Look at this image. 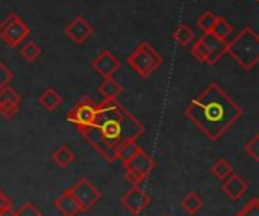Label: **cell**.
<instances>
[{
    "label": "cell",
    "mask_w": 259,
    "mask_h": 216,
    "mask_svg": "<svg viewBox=\"0 0 259 216\" xmlns=\"http://www.w3.org/2000/svg\"><path fill=\"white\" fill-rule=\"evenodd\" d=\"M53 206L56 207V210L62 216H76L80 213V206L77 204V201L73 198V195L70 194V191H64L55 201Z\"/></svg>",
    "instance_id": "cell-15"
},
{
    "label": "cell",
    "mask_w": 259,
    "mask_h": 216,
    "mask_svg": "<svg viewBox=\"0 0 259 216\" xmlns=\"http://www.w3.org/2000/svg\"><path fill=\"white\" fill-rule=\"evenodd\" d=\"M215 20H217V15L211 11H206L197 18V26L203 30V33H211L215 24Z\"/></svg>",
    "instance_id": "cell-25"
},
{
    "label": "cell",
    "mask_w": 259,
    "mask_h": 216,
    "mask_svg": "<svg viewBox=\"0 0 259 216\" xmlns=\"http://www.w3.org/2000/svg\"><path fill=\"white\" fill-rule=\"evenodd\" d=\"M184 114L208 139L219 141L243 117V109L217 82H211Z\"/></svg>",
    "instance_id": "cell-2"
},
{
    "label": "cell",
    "mask_w": 259,
    "mask_h": 216,
    "mask_svg": "<svg viewBox=\"0 0 259 216\" xmlns=\"http://www.w3.org/2000/svg\"><path fill=\"white\" fill-rule=\"evenodd\" d=\"M232 30H234L232 24H231L226 18H223V17H220V15H217L215 24H214V27H212V32H211V33H214V35H215L217 38H220V39H226V38L232 33Z\"/></svg>",
    "instance_id": "cell-24"
},
{
    "label": "cell",
    "mask_w": 259,
    "mask_h": 216,
    "mask_svg": "<svg viewBox=\"0 0 259 216\" xmlns=\"http://www.w3.org/2000/svg\"><path fill=\"white\" fill-rule=\"evenodd\" d=\"M96 111H97V104L88 97L85 95L68 114H67V120L74 124L77 127L79 132L85 130L87 127L91 126V123L94 121L96 117Z\"/></svg>",
    "instance_id": "cell-8"
},
{
    "label": "cell",
    "mask_w": 259,
    "mask_h": 216,
    "mask_svg": "<svg viewBox=\"0 0 259 216\" xmlns=\"http://www.w3.org/2000/svg\"><path fill=\"white\" fill-rule=\"evenodd\" d=\"M0 216H15V210L12 209V206H9L3 212H0Z\"/></svg>",
    "instance_id": "cell-31"
},
{
    "label": "cell",
    "mask_w": 259,
    "mask_h": 216,
    "mask_svg": "<svg viewBox=\"0 0 259 216\" xmlns=\"http://www.w3.org/2000/svg\"><path fill=\"white\" fill-rule=\"evenodd\" d=\"M21 104L20 94L9 85L0 89V115L6 120H11L17 115Z\"/></svg>",
    "instance_id": "cell-10"
},
{
    "label": "cell",
    "mask_w": 259,
    "mask_h": 216,
    "mask_svg": "<svg viewBox=\"0 0 259 216\" xmlns=\"http://www.w3.org/2000/svg\"><path fill=\"white\" fill-rule=\"evenodd\" d=\"M226 53L246 71L255 68L259 62V36L252 27H244L228 42Z\"/></svg>",
    "instance_id": "cell-3"
},
{
    "label": "cell",
    "mask_w": 259,
    "mask_h": 216,
    "mask_svg": "<svg viewBox=\"0 0 259 216\" xmlns=\"http://www.w3.org/2000/svg\"><path fill=\"white\" fill-rule=\"evenodd\" d=\"M38 103L49 112L56 111L61 104H62V97L58 94V91H55L53 88H47L39 97H38Z\"/></svg>",
    "instance_id": "cell-16"
},
{
    "label": "cell",
    "mask_w": 259,
    "mask_h": 216,
    "mask_svg": "<svg viewBox=\"0 0 259 216\" xmlns=\"http://www.w3.org/2000/svg\"><path fill=\"white\" fill-rule=\"evenodd\" d=\"M20 55L26 62H35L41 56V47L35 41H26L20 47Z\"/></svg>",
    "instance_id": "cell-23"
},
{
    "label": "cell",
    "mask_w": 259,
    "mask_h": 216,
    "mask_svg": "<svg viewBox=\"0 0 259 216\" xmlns=\"http://www.w3.org/2000/svg\"><path fill=\"white\" fill-rule=\"evenodd\" d=\"M99 92L105 97V100H115L123 92V86L114 77H108L100 83Z\"/></svg>",
    "instance_id": "cell-17"
},
{
    "label": "cell",
    "mask_w": 259,
    "mask_h": 216,
    "mask_svg": "<svg viewBox=\"0 0 259 216\" xmlns=\"http://www.w3.org/2000/svg\"><path fill=\"white\" fill-rule=\"evenodd\" d=\"M144 126L117 100L97 104L94 121L80 132L83 139L109 164L117 160V150L126 141H137Z\"/></svg>",
    "instance_id": "cell-1"
},
{
    "label": "cell",
    "mask_w": 259,
    "mask_h": 216,
    "mask_svg": "<svg viewBox=\"0 0 259 216\" xmlns=\"http://www.w3.org/2000/svg\"><path fill=\"white\" fill-rule=\"evenodd\" d=\"M155 167H156V162L153 160V157L147 154L144 150H141L137 156H134L131 160L124 164V171L134 173L143 180H146L147 176L155 170Z\"/></svg>",
    "instance_id": "cell-13"
},
{
    "label": "cell",
    "mask_w": 259,
    "mask_h": 216,
    "mask_svg": "<svg viewBox=\"0 0 259 216\" xmlns=\"http://www.w3.org/2000/svg\"><path fill=\"white\" fill-rule=\"evenodd\" d=\"M173 39H175L179 45L187 47L188 44H191V42L194 41V32H193V29H191L188 24L182 23V24H179V26L176 27V30L173 32Z\"/></svg>",
    "instance_id": "cell-20"
},
{
    "label": "cell",
    "mask_w": 259,
    "mask_h": 216,
    "mask_svg": "<svg viewBox=\"0 0 259 216\" xmlns=\"http://www.w3.org/2000/svg\"><path fill=\"white\" fill-rule=\"evenodd\" d=\"M190 216H191V215H190Z\"/></svg>",
    "instance_id": "cell-33"
},
{
    "label": "cell",
    "mask_w": 259,
    "mask_h": 216,
    "mask_svg": "<svg viewBox=\"0 0 259 216\" xmlns=\"http://www.w3.org/2000/svg\"><path fill=\"white\" fill-rule=\"evenodd\" d=\"M244 151L253 159V160H259V135L256 133L250 141H247L246 147H244Z\"/></svg>",
    "instance_id": "cell-27"
},
{
    "label": "cell",
    "mask_w": 259,
    "mask_h": 216,
    "mask_svg": "<svg viewBox=\"0 0 259 216\" xmlns=\"http://www.w3.org/2000/svg\"><path fill=\"white\" fill-rule=\"evenodd\" d=\"M143 148L137 144V141H126L124 144H121L117 150V160H121V164L124 165L127 160H131L134 156H137Z\"/></svg>",
    "instance_id": "cell-19"
},
{
    "label": "cell",
    "mask_w": 259,
    "mask_h": 216,
    "mask_svg": "<svg viewBox=\"0 0 259 216\" xmlns=\"http://www.w3.org/2000/svg\"><path fill=\"white\" fill-rule=\"evenodd\" d=\"M126 62L135 73H138V76L147 79L164 64V58L153 48L150 42L143 41L127 56Z\"/></svg>",
    "instance_id": "cell-4"
},
{
    "label": "cell",
    "mask_w": 259,
    "mask_h": 216,
    "mask_svg": "<svg viewBox=\"0 0 259 216\" xmlns=\"http://www.w3.org/2000/svg\"><path fill=\"white\" fill-rule=\"evenodd\" d=\"M73 160H74V153L67 145H59L52 153V162L59 168H67Z\"/></svg>",
    "instance_id": "cell-18"
},
{
    "label": "cell",
    "mask_w": 259,
    "mask_h": 216,
    "mask_svg": "<svg viewBox=\"0 0 259 216\" xmlns=\"http://www.w3.org/2000/svg\"><path fill=\"white\" fill-rule=\"evenodd\" d=\"M211 173L215 179H219L220 182H223L226 177H229L232 174V165L223 159V157H219L212 165H211Z\"/></svg>",
    "instance_id": "cell-22"
},
{
    "label": "cell",
    "mask_w": 259,
    "mask_h": 216,
    "mask_svg": "<svg viewBox=\"0 0 259 216\" xmlns=\"http://www.w3.org/2000/svg\"><path fill=\"white\" fill-rule=\"evenodd\" d=\"M181 206H182V209H184V210H187L190 215L193 216L194 213H197V212L202 209V206H203V200H202V197H200L199 194H196V192H190V194H187V195L182 198Z\"/></svg>",
    "instance_id": "cell-21"
},
{
    "label": "cell",
    "mask_w": 259,
    "mask_h": 216,
    "mask_svg": "<svg viewBox=\"0 0 259 216\" xmlns=\"http://www.w3.org/2000/svg\"><path fill=\"white\" fill-rule=\"evenodd\" d=\"M9 206H12V203H11V200L8 198V195L0 189V212H3L6 207H9Z\"/></svg>",
    "instance_id": "cell-30"
},
{
    "label": "cell",
    "mask_w": 259,
    "mask_h": 216,
    "mask_svg": "<svg viewBox=\"0 0 259 216\" xmlns=\"http://www.w3.org/2000/svg\"><path fill=\"white\" fill-rule=\"evenodd\" d=\"M255 2H258V0H255Z\"/></svg>",
    "instance_id": "cell-32"
},
{
    "label": "cell",
    "mask_w": 259,
    "mask_h": 216,
    "mask_svg": "<svg viewBox=\"0 0 259 216\" xmlns=\"http://www.w3.org/2000/svg\"><path fill=\"white\" fill-rule=\"evenodd\" d=\"M228 41L217 38L214 33H203L193 45L191 55L196 61L208 65H215L225 55Z\"/></svg>",
    "instance_id": "cell-5"
},
{
    "label": "cell",
    "mask_w": 259,
    "mask_h": 216,
    "mask_svg": "<svg viewBox=\"0 0 259 216\" xmlns=\"http://www.w3.org/2000/svg\"><path fill=\"white\" fill-rule=\"evenodd\" d=\"M29 33H30L29 26L20 18V15L14 12L9 14L0 23V39L12 48L20 45L29 36Z\"/></svg>",
    "instance_id": "cell-6"
},
{
    "label": "cell",
    "mask_w": 259,
    "mask_h": 216,
    "mask_svg": "<svg viewBox=\"0 0 259 216\" xmlns=\"http://www.w3.org/2000/svg\"><path fill=\"white\" fill-rule=\"evenodd\" d=\"M121 64L120 61L109 51V50H103L93 62H91V68L103 79L108 77H114V74L120 70Z\"/></svg>",
    "instance_id": "cell-11"
},
{
    "label": "cell",
    "mask_w": 259,
    "mask_h": 216,
    "mask_svg": "<svg viewBox=\"0 0 259 216\" xmlns=\"http://www.w3.org/2000/svg\"><path fill=\"white\" fill-rule=\"evenodd\" d=\"M15 216H42V213L36 209L33 203H23L15 212Z\"/></svg>",
    "instance_id": "cell-28"
},
{
    "label": "cell",
    "mask_w": 259,
    "mask_h": 216,
    "mask_svg": "<svg viewBox=\"0 0 259 216\" xmlns=\"http://www.w3.org/2000/svg\"><path fill=\"white\" fill-rule=\"evenodd\" d=\"M93 26L82 17V15H77L74 17L65 27V33L67 36L76 42V44H83L87 42L91 36H93Z\"/></svg>",
    "instance_id": "cell-12"
},
{
    "label": "cell",
    "mask_w": 259,
    "mask_h": 216,
    "mask_svg": "<svg viewBox=\"0 0 259 216\" xmlns=\"http://www.w3.org/2000/svg\"><path fill=\"white\" fill-rule=\"evenodd\" d=\"M14 79V73L0 61V89L6 85H9V82Z\"/></svg>",
    "instance_id": "cell-29"
},
{
    "label": "cell",
    "mask_w": 259,
    "mask_h": 216,
    "mask_svg": "<svg viewBox=\"0 0 259 216\" xmlns=\"http://www.w3.org/2000/svg\"><path fill=\"white\" fill-rule=\"evenodd\" d=\"M249 189V183L238 174H231L222 182V191L234 201H238L244 197V194Z\"/></svg>",
    "instance_id": "cell-14"
},
{
    "label": "cell",
    "mask_w": 259,
    "mask_h": 216,
    "mask_svg": "<svg viewBox=\"0 0 259 216\" xmlns=\"http://www.w3.org/2000/svg\"><path fill=\"white\" fill-rule=\"evenodd\" d=\"M68 191L73 195V198L77 201V204L80 206V212H88L102 200L100 191L90 182V179H85V177L79 179Z\"/></svg>",
    "instance_id": "cell-7"
},
{
    "label": "cell",
    "mask_w": 259,
    "mask_h": 216,
    "mask_svg": "<svg viewBox=\"0 0 259 216\" xmlns=\"http://www.w3.org/2000/svg\"><path fill=\"white\" fill-rule=\"evenodd\" d=\"M120 203L132 215H140L150 206L152 198L143 188L132 186L126 194H123V197L120 198Z\"/></svg>",
    "instance_id": "cell-9"
},
{
    "label": "cell",
    "mask_w": 259,
    "mask_h": 216,
    "mask_svg": "<svg viewBox=\"0 0 259 216\" xmlns=\"http://www.w3.org/2000/svg\"><path fill=\"white\" fill-rule=\"evenodd\" d=\"M235 216H259V200L258 197L250 198L237 213Z\"/></svg>",
    "instance_id": "cell-26"
}]
</instances>
